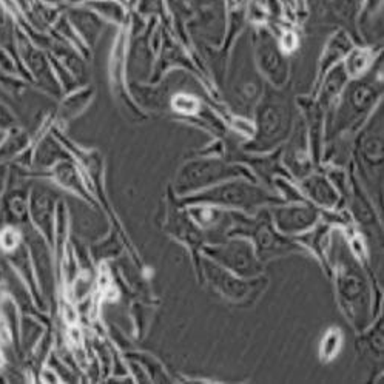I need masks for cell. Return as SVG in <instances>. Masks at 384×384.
Here are the masks:
<instances>
[{"instance_id":"obj_9","label":"cell","mask_w":384,"mask_h":384,"mask_svg":"<svg viewBox=\"0 0 384 384\" xmlns=\"http://www.w3.org/2000/svg\"><path fill=\"white\" fill-rule=\"evenodd\" d=\"M269 213L275 229L279 233L286 234V237H293V234L312 229L319 219L318 208L310 206V204H292V206L273 207Z\"/></svg>"},{"instance_id":"obj_10","label":"cell","mask_w":384,"mask_h":384,"mask_svg":"<svg viewBox=\"0 0 384 384\" xmlns=\"http://www.w3.org/2000/svg\"><path fill=\"white\" fill-rule=\"evenodd\" d=\"M258 67L263 72V74L275 85L281 87L287 79V62L279 51L278 45L273 42V39L269 36H263L260 39V45H258Z\"/></svg>"},{"instance_id":"obj_1","label":"cell","mask_w":384,"mask_h":384,"mask_svg":"<svg viewBox=\"0 0 384 384\" xmlns=\"http://www.w3.org/2000/svg\"><path fill=\"white\" fill-rule=\"evenodd\" d=\"M278 196H273L269 190L247 183L244 178H234L224 181L218 185L210 187L192 196L190 202L204 204V206H213L224 210H241V211H256L270 204L283 202Z\"/></svg>"},{"instance_id":"obj_6","label":"cell","mask_w":384,"mask_h":384,"mask_svg":"<svg viewBox=\"0 0 384 384\" xmlns=\"http://www.w3.org/2000/svg\"><path fill=\"white\" fill-rule=\"evenodd\" d=\"M204 253L211 261L242 278H258L264 269V264L258 258L252 242L242 237L224 239L216 244L204 247Z\"/></svg>"},{"instance_id":"obj_4","label":"cell","mask_w":384,"mask_h":384,"mask_svg":"<svg viewBox=\"0 0 384 384\" xmlns=\"http://www.w3.org/2000/svg\"><path fill=\"white\" fill-rule=\"evenodd\" d=\"M292 124L293 112L289 99L275 90H269L258 105L253 148L269 150L277 147L289 136Z\"/></svg>"},{"instance_id":"obj_8","label":"cell","mask_w":384,"mask_h":384,"mask_svg":"<svg viewBox=\"0 0 384 384\" xmlns=\"http://www.w3.org/2000/svg\"><path fill=\"white\" fill-rule=\"evenodd\" d=\"M380 85L371 79H362L352 82L344 91L343 105L336 116L338 128L349 127L359 116L371 112L375 102L380 98Z\"/></svg>"},{"instance_id":"obj_15","label":"cell","mask_w":384,"mask_h":384,"mask_svg":"<svg viewBox=\"0 0 384 384\" xmlns=\"http://www.w3.org/2000/svg\"><path fill=\"white\" fill-rule=\"evenodd\" d=\"M175 107L178 112L181 113H193L196 107H198V102H196L193 98L181 95L175 99Z\"/></svg>"},{"instance_id":"obj_13","label":"cell","mask_w":384,"mask_h":384,"mask_svg":"<svg viewBox=\"0 0 384 384\" xmlns=\"http://www.w3.org/2000/svg\"><path fill=\"white\" fill-rule=\"evenodd\" d=\"M341 344H343L341 331H338V329H331V331L324 335L323 341H321V347H319L321 358L326 359V362L333 359L336 354L340 352Z\"/></svg>"},{"instance_id":"obj_11","label":"cell","mask_w":384,"mask_h":384,"mask_svg":"<svg viewBox=\"0 0 384 384\" xmlns=\"http://www.w3.org/2000/svg\"><path fill=\"white\" fill-rule=\"evenodd\" d=\"M301 189L307 198L317 206L324 208H333L338 204L340 196L335 187L326 178L318 175H310L301 183Z\"/></svg>"},{"instance_id":"obj_14","label":"cell","mask_w":384,"mask_h":384,"mask_svg":"<svg viewBox=\"0 0 384 384\" xmlns=\"http://www.w3.org/2000/svg\"><path fill=\"white\" fill-rule=\"evenodd\" d=\"M366 67H367V56L359 51L352 53L350 58L346 62V72L352 76L363 73Z\"/></svg>"},{"instance_id":"obj_3","label":"cell","mask_w":384,"mask_h":384,"mask_svg":"<svg viewBox=\"0 0 384 384\" xmlns=\"http://www.w3.org/2000/svg\"><path fill=\"white\" fill-rule=\"evenodd\" d=\"M336 290L347 318L363 329L369 321L371 289L362 269L349 255H341L336 267Z\"/></svg>"},{"instance_id":"obj_2","label":"cell","mask_w":384,"mask_h":384,"mask_svg":"<svg viewBox=\"0 0 384 384\" xmlns=\"http://www.w3.org/2000/svg\"><path fill=\"white\" fill-rule=\"evenodd\" d=\"M227 237L247 238L253 244L255 252L263 263L300 250L289 237L275 229L267 210H263L253 219L238 213L232 215V224Z\"/></svg>"},{"instance_id":"obj_12","label":"cell","mask_w":384,"mask_h":384,"mask_svg":"<svg viewBox=\"0 0 384 384\" xmlns=\"http://www.w3.org/2000/svg\"><path fill=\"white\" fill-rule=\"evenodd\" d=\"M381 121L380 116L375 117V122H372L367 130L362 135L359 139V154L364 166L371 168H380L381 166V156H383V140H381Z\"/></svg>"},{"instance_id":"obj_7","label":"cell","mask_w":384,"mask_h":384,"mask_svg":"<svg viewBox=\"0 0 384 384\" xmlns=\"http://www.w3.org/2000/svg\"><path fill=\"white\" fill-rule=\"evenodd\" d=\"M202 272L210 287L224 300L232 303H244L258 292L260 279L234 275L233 272L224 269L223 265L208 260V258H204Z\"/></svg>"},{"instance_id":"obj_5","label":"cell","mask_w":384,"mask_h":384,"mask_svg":"<svg viewBox=\"0 0 384 384\" xmlns=\"http://www.w3.org/2000/svg\"><path fill=\"white\" fill-rule=\"evenodd\" d=\"M246 168L215 158L194 159L179 170L176 178V192L189 194L202 192L234 178H246Z\"/></svg>"}]
</instances>
